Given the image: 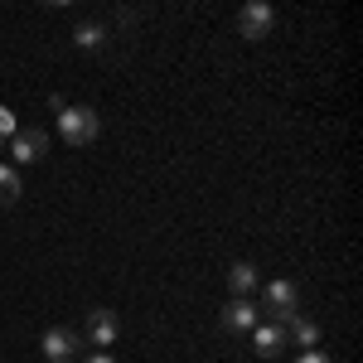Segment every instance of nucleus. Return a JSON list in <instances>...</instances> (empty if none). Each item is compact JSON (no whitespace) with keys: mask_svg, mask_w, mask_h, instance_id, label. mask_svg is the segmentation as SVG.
Segmentation results:
<instances>
[{"mask_svg":"<svg viewBox=\"0 0 363 363\" xmlns=\"http://www.w3.org/2000/svg\"><path fill=\"white\" fill-rule=\"evenodd\" d=\"M49 107L58 112V136L68 140V145H92V140L102 136V116L92 112V107H73V102H63V97H49Z\"/></svg>","mask_w":363,"mask_h":363,"instance_id":"1","label":"nucleus"},{"mask_svg":"<svg viewBox=\"0 0 363 363\" xmlns=\"http://www.w3.org/2000/svg\"><path fill=\"white\" fill-rule=\"evenodd\" d=\"M262 310L272 315V325H291V320L301 315V291H296V281H272L267 296H262Z\"/></svg>","mask_w":363,"mask_h":363,"instance_id":"2","label":"nucleus"},{"mask_svg":"<svg viewBox=\"0 0 363 363\" xmlns=\"http://www.w3.org/2000/svg\"><path fill=\"white\" fill-rule=\"evenodd\" d=\"M44 155H49V131L20 126V131L10 136V160H15V165H39Z\"/></svg>","mask_w":363,"mask_h":363,"instance_id":"3","label":"nucleus"},{"mask_svg":"<svg viewBox=\"0 0 363 363\" xmlns=\"http://www.w3.org/2000/svg\"><path fill=\"white\" fill-rule=\"evenodd\" d=\"M272 25H277V10H272L267 0H247V5L238 10V34L252 39V44H257V39H267Z\"/></svg>","mask_w":363,"mask_h":363,"instance_id":"4","label":"nucleus"},{"mask_svg":"<svg viewBox=\"0 0 363 363\" xmlns=\"http://www.w3.org/2000/svg\"><path fill=\"white\" fill-rule=\"evenodd\" d=\"M116 335H121V320H116V310H107V306L87 310L83 339L92 344V349H112V344H116Z\"/></svg>","mask_w":363,"mask_h":363,"instance_id":"5","label":"nucleus"},{"mask_svg":"<svg viewBox=\"0 0 363 363\" xmlns=\"http://www.w3.org/2000/svg\"><path fill=\"white\" fill-rule=\"evenodd\" d=\"M39 349H44L49 363H73V354L83 349V335L78 330H63V325H49L44 339H39Z\"/></svg>","mask_w":363,"mask_h":363,"instance_id":"6","label":"nucleus"},{"mask_svg":"<svg viewBox=\"0 0 363 363\" xmlns=\"http://www.w3.org/2000/svg\"><path fill=\"white\" fill-rule=\"evenodd\" d=\"M218 325H223V335H252V325H257V301H252V296H233V301L218 310Z\"/></svg>","mask_w":363,"mask_h":363,"instance_id":"7","label":"nucleus"},{"mask_svg":"<svg viewBox=\"0 0 363 363\" xmlns=\"http://www.w3.org/2000/svg\"><path fill=\"white\" fill-rule=\"evenodd\" d=\"M252 349H257V359H277L281 349H286V325H272V320L262 325L257 320L252 325Z\"/></svg>","mask_w":363,"mask_h":363,"instance_id":"8","label":"nucleus"},{"mask_svg":"<svg viewBox=\"0 0 363 363\" xmlns=\"http://www.w3.org/2000/svg\"><path fill=\"white\" fill-rule=\"evenodd\" d=\"M107 39H112V29L102 25V20H83V25L73 29V49H83V54H102Z\"/></svg>","mask_w":363,"mask_h":363,"instance_id":"9","label":"nucleus"},{"mask_svg":"<svg viewBox=\"0 0 363 363\" xmlns=\"http://www.w3.org/2000/svg\"><path fill=\"white\" fill-rule=\"evenodd\" d=\"M228 291H233V296H252V291H257V267H252V262H233V267H228Z\"/></svg>","mask_w":363,"mask_h":363,"instance_id":"10","label":"nucleus"},{"mask_svg":"<svg viewBox=\"0 0 363 363\" xmlns=\"http://www.w3.org/2000/svg\"><path fill=\"white\" fill-rule=\"evenodd\" d=\"M286 339H296L301 349H315V344H320V325H315L310 315H296V320L286 325Z\"/></svg>","mask_w":363,"mask_h":363,"instance_id":"11","label":"nucleus"},{"mask_svg":"<svg viewBox=\"0 0 363 363\" xmlns=\"http://www.w3.org/2000/svg\"><path fill=\"white\" fill-rule=\"evenodd\" d=\"M15 199H20V169L0 165V208H10Z\"/></svg>","mask_w":363,"mask_h":363,"instance_id":"12","label":"nucleus"},{"mask_svg":"<svg viewBox=\"0 0 363 363\" xmlns=\"http://www.w3.org/2000/svg\"><path fill=\"white\" fill-rule=\"evenodd\" d=\"M15 131H20V121H15V112H10V107H0V150L10 145V136H15Z\"/></svg>","mask_w":363,"mask_h":363,"instance_id":"13","label":"nucleus"},{"mask_svg":"<svg viewBox=\"0 0 363 363\" xmlns=\"http://www.w3.org/2000/svg\"><path fill=\"white\" fill-rule=\"evenodd\" d=\"M296 363H335V359H330L325 349H306V354H301V359H296Z\"/></svg>","mask_w":363,"mask_h":363,"instance_id":"14","label":"nucleus"},{"mask_svg":"<svg viewBox=\"0 0 363 363\" xmlns=\"http://www.w3.org/2000/svg\"><path fill=\"white\" fill-rule=\"evenodd\" d=\"M83 363H116L112 354H92V359H83Z\"/></svg>","mask_w":363,"mask_h":363,"instance_id":"15","label":"nucleus"}]
</instances>
